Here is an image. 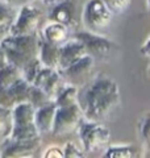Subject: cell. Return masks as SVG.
Returning a JSON list of instances; mask_svg holds the SVG:
<instances>
[{
  "label": "cell",
  "instance_id": "1f68e13d",
  "mask_svg": "<svg viewBox=\"0 0 150 158\" xmlns=\"http://www.w3.org/2000/svg\"><path fill=\"white\" fill-rule=\"evenodd\" d=\"M148 11L150 12V0H148Z\"/></svg>",
  "mask_w": 150,
  "mask_h": 158
},
{
  "label": "cell",
  "instance_id": "4316f807",
  "mask_svg": "<svg viewBox=\"0 0 150 158\" xmlns=\"http://www.w3.org/2000/svg\"><path fill=\"white\" fill-rule=\"evenodd\" d=\"M44 157H63V150L62 149H59V148H56V146H52L50 149H48L46 152H45V154Z\"/></svg>",
  "mask_w": 150,
  "mask_h": 158
},
{
  "label": "cell",
  "instance_id": "ac0fdd59",
  "mask_svg": "<svg viewBox=\"0 0 150 158\" xmlns=\"http://www.w3.org/2000/svg\"><path fill=\"white\" fill-rule=\"evenodd\" d=\"M78 87L71 86V85H65L62 90L57 94V96L54 98V103L57 107H67L73 106L78 103Z\"/></svg>",
  "mask_w": 150,
  "mask_h": 158
},
{
  "label": "cell",
  "instance_id": "52a82bcc",
  "mask_svg": "<svg viewBox=\"0 0 150 158\" xmlns=\"http://www.w3.org/2000/svg\"><path fill=\"white\" fill-rule=\"evenodd\" d=\"M81 4L79 0H59L52 6L48 13L50 21L59 23L66 27L69 31L77 29L81 23Z\"/></svg>",
  "mask_w": 150,
  "mask_h": 158
},
{
  "label": "cell",
  "instance_id": "d4e9b609",
  "mask_svg": "<svg viewBox=\"0 0 150 158\" xmlns=\"http://www.w3.org/2000/svg\"><path fill=\"white\" fill-rule=\"evenodd\" d=\"M140 135L144 144L150 149V113H146L140 123Z\"/></svg>",
  "mask_w": 150,
  "mask_h": 158
},
{
  "label": "cell",
  "instance_id": "8992f818",
  "mask_svg": "<svg viewBox=\"0 0 150 158\" xmlns=\"http://www.w3.org/2000/svg\"><path fill=\"white\" fill-rule=\"evenodd\" d=\"M83 118L84 116L82 108L78 103L67 107H57L52 135L54 137H65L71 135L73 132L78 131Z\"/></svg>",
  "mask_w": 150,
  "mask_h": 158
},
{
  "label": "cell",
  "instance_id": "d6986e66",
  "mask_svg": "<svg viewBox=\"0 0 150 158\" xmlns=\"http://www.w3.org/2000/svg\"><path fill=\"white\" fill-rule=\"evenodd\" d=\"M21 77V71L12 63H7L4 67L0 69V87H9L15 82H17Z\"/></svg>",
  "mask_w": 150,
  "mask_h": 158
},
{
  "label": "cell",
  "instance_id": "9c48e42d",
  "mask_svg": "<svg viewBox=\"0 0 150 158\" xmlns=\"http://www.w3.org/2000/svg\"><path fill=\"white\" fill-rule=\"evenodd\" d=\"M42 19L41 11L32 6V4H27L19 8L17 17L15 21L11 34L15 36H25V34H36L38 31L40 23Z\"/></svg>",
  "mask_w": 150,
  "mask_h": 158
},
{
  "label": "cell",
  "instance_id": "9a60e30c",
  "mask_svg": "<svg viewBox=\"0 0 150 158\" xmlns=\"http://www.w3.org/2000/svg\"><path fill=\"white\" fill-rule=\"evenodd\" d=\"M38 59L45 67L57 69L59 65V46L45 41L42 37L38 38Z\"/></svg>",
  "mask_w": 150,
  "mask_h": 158
},
{
  "label": "cell",
  "instance_id": "f546056e",
  "mask_svg": "<svg viewBox=\"0 0 150 158\" xmlns=\"http://www.w3.org/2000/svg\"><path fill=\"white\" fill-rule=\"evenodd\" d=\"M7 63H9V62H8V59H7L6 52H4V49H3V46H2V44H0V69L4 67V66L7 65Z\"/></svg>",
  "mask_w": 150,
  "mask_h": 158
},
{
  "label": "cell",
  "instance_id": "f1b7e54d",
  "mask_svg": "<svg viewBox=\"0 0 150 158\" xmlns=\"http://www.w3.org/2000/svg\"><path fill=\"white\" fill-rule=\"evenodd\" d=\"M141 54L142 56H145V57H148V58H150V37L146 40V42L142 45V48H141Z\"/></svg>",
  "mask_w": 150,
  "mask_h": 158
},
{
  "label": "cell",
  "instance_id": "4dcf8cb0",
  "mask_svg": "<svg viewBox=\"0 0 150 158\" xmlns=\"http://www.w3.org/2000/svg\"><path fill=\"white\" fill-rule=\"evenodd\" d=\"M40 2H41L42 4H45V6H50V7H52L53 4H56L57 2H59V0H40Z\"/></svg>",
  "mask_w": 150,
  "mask_h": 158
},
{
  "label": "cell",
  "instance_id": "ffe728a7",
  "mask_svg": "<svg viewBox=\"0 0 150 158\" xmlns=\"http://www.w3.org/2000/svg\"><path fill=\"white\" fill-rule=\"evenodd\" d=\"M136 156L137 152L131 145H113L104 150V157L107 158H131Z\"/></svg>",
  "mask_w": 150,
  "mask_h": 158
},
{
  "label": "cell",
  "instance_id": "e0dca14e",
  "mask_svg": "<svg viewBox=\"0 0 150 158\" xmlns=\"http://www.w3.org/2000/svg\"><path fill=\"white\" fill-rule=\"evenodd\" d=\"M19 8L0 0V41L11 34L12 27L17 17Z\"/></svg>",
  "mask_w": 150,
  "mask_h": 158
},
{
  "label": "cell",
  "instance_id": "3957f363",
  "mask_svg": "<svg viewBox=\"0 0 150 158\" xmlns=\"http://www.w3.org/2000/svg\"><path fill=\"white\" fill-rule=\"evenodd\" d=\"M84 153H99L106 150L111 142V132L102 123L83 118L78 128Z\"/></svg>",
  "mask_w": 150,
  "mask_h": 158
},
{
  "label": "cell",
  "instance_id": "cb8c5ba5",
  "mask_svg": "<svg viewBox=\"0 0 150 158\" xmlns=\"http://www.w3.org/2000/svg\"><path fill=\"white\" fill-rule=\"evenodd\" d=\"M103 3L113 15H121L128 11L132 0H103Z\"/></svg>",
  "mask_w": 150,
  "mask_h": 158
},
{
  "label": "cell",
  "instance_id": "30bf717a",
  "mask_svg": "<svg viewBox=\"0 0 150 158\" xmlns=\"http://www.w3.org/2000/svg\"><path fill=\"white\" fill-rule=\"evenodd\" d=\"M33 86L38 88L46 94L50 100H54V98L57 96V94L62 90V87L66 85L62 77L59 75L57 69H50V67H42L40 70L38 75L32 83Z\"/></svg>",
  "mask_w": 150,
  "mask_h": 158
},
{
  "label": "cell",
  "instance_id": "8fae6325",
  "mask_svg": "<svg viewBox=\"0 0 150 158\" xmlns=\"http://www.w3.org/2000/svg\"><path fill=\"white\" fill-rule=\"evenodd\" d=\"M41 146V137L34 140L15 141L6 138L3 141L0 156L2 157H33Z\"/></svg>",
  "mask_w": 150,
  "mask_h": 158
},
{
  "label": "cell",
  "instance_id": "603a6c76",
  "mask_svg": "<svg viewBox=\"0 0 150 158\" xmlns=\"http://www.w3.org/2000/svg\"><path fill=\"white\" fill-rule=\"evenodd\" d=\"M49 102H50L49 96L41 90V88L31 85V88H29V96H28V103H31V104L37 110V108L48 104Z\"/></svg>",
  "mask_w": 150,
  "mask_h": 158
},
{
  "label": "cell",
  "instance_id": "d6a6232c",
  "mask_svg": "<svg viewBox=\"0 0 150 158\" xmlns=\"http://www.w3.org/2000/svg\"><path fill=\"white\" fill-rule=\"evenodd\" d=\"M149 73H150V67H149Z\"/></svg>",
  "mask_w": 150,
  "mask_h": 158
},
{
  "label": "cell",
  "instance_id": "2e32d148",
  "mask_svg": "<svg viewBox=\"0 0 150 158\" xmlns=\"http://www.w3.org/2000/svg\"><path fill=\"white\" fill-rule=\"evenodd\" d=\"M42 38L48 42H52L54 45L61 46L70 38L69 29L59 23L50 21L42 31Z\"/></svg>",
  "mask_w": 150,
  "mask_h": 158
},
{
  "label": "cell",
  "instance_id": "5bb4252c",
  "mask_svg": "<svg viewBox=\"0 0 150 158\" xmlns=\"http://www.w3.org/2000/svg\"><path fill=\"white\" fill-rule=\"evenodd\" d=\"M12 128L36 127L34 124V108L31 103H20L12 108Z\"/></svg>",
  "mask_w": 150,
  "mask_h": 158
},
{
  "label": "cell",
  "instance_id": "83f0119b",
  "mask_svg": "<svg viewBox=\"0 0 150 158\" xmlns=\"http://www.w3.org/2000/svg\"><path fill=\"white\" fill-rule=\"evenodd\" d=\"M2 2L9 4V6H12V7L20 8L23 6H27V4H32L34 0H2Z\"/></svg>",
  "mask_w": 150,
  "mask_h": 158
},
{
  "label": "cell",
  "instance_id": "7c38bea8",
  "mask_svg": "<svg viewBox=\"0 0 150 158\" xmlns=\"http://www.w3.org/2000/svg\"><path fill=\"white\" fill-rule=\"evenodd\" d=\"M86 49L77 40L73 41H66L63 45L59 46V69H65L70 65H73L74 62H77L78 59H81L82 57L86 56Z\"/></svg>",
  "mask_w": 150,
  "mask_h": 158
},
{
  "label": "cell",
  "instance_id": "484cf974",
  "mask_svg": "<svg viewBox=\"0 0 150 158\" xmlns=\"http://www.w3.org/2000/svg\"><path fill=\"white\" fill-rule=\"evenodd\" d=\"M62 150H63V157H70V158H82V157H84V152L79 149L73 141L66 142V145H65V148Z\"/></svg>",
  "mask_w": 150,
  "mask_h": 158
},
{
  "label": "cell",
  "instance_id": "44dd1931",
  "mask_svg": "<svg viewBox=\"0 0 150 158\" xmlns=\"http://www.w3.org/2000/svg\"><path fill=\"white\" fill-rule=\"evenodd\" d=\"M12 125V111L0 107V142L9 137Z\"/></svg>",
  "mask_w": 150,
  "mask_h": 158
},
{
  "label": "cell",
  "instance_id": "ba28073f",
  "mask_svg": "<svg viewBox=\"0 0 150 158\" xmlns=\"http://www.w3.org/2000/svg\"><path fill=\"white\" fill-rule=\"evenodd\" d=\"M94 67H95V61L86 54L81 59H78L77 62H74L73 65L65 69H59L58 73L66 85H71L79 88L90 82Z\"/></svg>",
  "mask_w": 150,
  "mask_h": 158
},
{
  "label": "cell",
  "instance_id": "6da1fadb",
  "mask_svg": "<svg viewBox=\"0 0 150 158\" xmlns=\"http://www.w3.org/2000/svg\"><path fill=\"white\" fill-rule=\"evenodd\" d=\"M83 87L82 95L78 94V104L88 121L103 123L108 120L121 104L119 86L109 77L98 75Z\"/></svg>",
  "mask_w": 150,
  "mask_h": 158
},
{
  "label": "cell",
  "instance_id": "7a4b0ae2",
  "mask_svg": "<svg viewBox=\"0 0 150 158\" xmlns=\"http://www.w3.org/2000/svg\"><path fill=\"white\" fill-rule=\"evenodd\" d=\"M38 38L37 33L25 36L9 34L0 44L6 52L8 62L21 70L28 62L38 57Z\"/></svg>",
  "mask_w": 150,
  "mask_h": 158
},
{
  "label": "cell",
  "instance_id": "4fadbf2b",
  "mask_svg": "<svg viewBox=\"0 0 150 158\" xmlns=\"http://www.w3.org/2000/svg\"><path fill=\"white\" fill-rule=\"evenodd\" d=\"M56 111H57V106L53 100H50L48 104H45L36 110V113H34V124H36L41 136L52 133Z\"/></svg>",
  "mask_w": 150,
  "mask_h": 158
},
{
  "label": "cell",
  "instance_id": "277c9868",
  "mask_svg": "<svg viewBox=\"0 0 150 158\" xmlns=\"http://www.w3.org/2000/svg\"><path fill=\"white\" fill-rule=\"evenodd\" d=\"M113 13L107 8L103 0H88L82 11V23L90 32L100 33L111 25Z\"/></svg>",
  "mask_w": 150,
  "mask_h": 158
},
{
  "label": "cell",
  "instance_id": "5b68a950",
  "mask_svg": "<svg viewBox=\"0 0 150 158\" xmlns=\"http://www.w3.org/2000/svg\"><path fill=\"white\" fill-rule=\"evenodd\" d=\"M73 38L82 44L86 49L87 56H90L95 62H104L111 57L113 50V44L111 40L106 38L100 33H94L90 31L74 32Z\"/></svg>",
  "mask_w": 150,
  "mask_h": 158
},
{
  "label": "cell",
  "instance_id": "7402d4cb",
  "mask_svg": "<svg viewBox=\"0 0 150 158\" xmlns=\"http://www.w3.org/2000/svg\"><path fill=\"white\" fill-rule=\"evenodd\" d=\"M44 67V65L41 63V61L38 59V57L37 58H34V59H32L31 62H28L27 65H25L21 70V77L27 81L28 83H33V81L36 79V77L38 75V73H40V70Z\"/></svg>",
  "mask_w": 150,
  "mask_h": 158
}]
</instances>
